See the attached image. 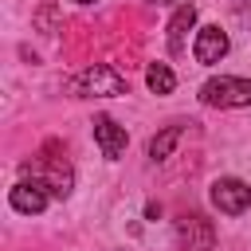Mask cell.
<instances>
[{"label":"cell","mask_w":251,"mask_h":251,"mask_svg":"<svg viewBox=\"0 0 251 251\" xmlns=\"http://www.w3.org/2000/svg\"><path fill=\"white\" fill-rule=\"evenodd\" d=\"M196 24V4H180L176 16L169 20V51L173 55H184L188 51V31Z\"/></svg>","instance_id":"obj_9"},{"label":"cell","mask_w":251,"mask_h":251,"mask_svg":"<svg viewBox=\"0 0 251 251\" xmlns=\"http://www.w3.org/2000/svg\"><path fill=\"white\" fill-rule=\"evenodd\" d=\"M126 90H129L126 78L106 63H94V67H86L71 78V94H78V98H118Z\"/></svg>","instance_id":"obj_1"},{"label":"cell","mask_w":251,"mask_h":251,"mask_svg":"<svg viewBox=\"0 0 251 251\" xmlns=\"http://www.w3.org/2000/svg\"><path fill=\"white\" fill-rule=\"evenodd\" d=\"M94 141H98V149H102V157H110V161H118L122 153H126V129L114 122V118H94Z\"/></svg>","instance_id":"obj_8"},{"label":"cell","mask_w":251,"mask_h":251,"mask_svg":"<svg viewBox=\"0 0 251 251\" xmlns=\"http://www.w3.org/2000/svg\"><path fill=\"white\" fill-rule=\"evenodd\" d=\"M212 204L224 212V216H239L247 204H251V184L235 180V176H220L212 184Z\"/></svg>","instance_id":"obj_5"},{"label":"cell","mask_w":251,"mask_h":251,"mask_svg":"<svg viewBox=\"0 0 251 251\" xmlns=\"http://www.w3.org/2000/svg\"><path fill=\"white\" fill-rule=\"evenodd\" d=\"M35 24H39L43 31H51V27H55V4H43V8L35 12Z\"/></svg>","instance_id":"obj_12"},{"label":"cell","mask_w":251,"mask_h":251,"mask_svg":"<svg viewBox=\"0 0 251 251\" xmlns=\"http://www.w3.org/2000/svg\"><path fill=\"white\" fill-rule=\"evenodd\" d=\"M8 200H12L16 212H24V216H39V212L47 208V184L35 180V176H31V180H20V184L12 188Z\"/></svg>","instance_id":"obj_7"},{"label":"cell","mask_w":251,"mask_h":251,"mask_svg":"<svg viewBox=\"0 0 251 251\" xmlns=\"http://www.w3.org/2000/svg\"><path fill=\"white\" fill-rule=\"evenodd\" d=\"M176 235H180V247H184V251H212V243H216V227H212V220L200 216V212L180 216V220H176Z\"/></svg>","instance_id":"obj_4"},{"label":"cell","mask_w":251,"mask_h":251,"mask_svg":"<svg viewBox=\"0 0 251 251\" xmlns=\"http://www.w3.org/2000/svg\"><path fill=\"white\" fill-rule=\"evenodd\" d=\"M145 82H149V90H153V94H173V86H176V75H173L165 63H149V71H145Z\"/></svg>","instance_id":"obj_10"},{"label":"cell","mask_w":251,"mask_h":251,"mask_svg":"<svg viewBox=\"0 0 251 251\" xmlns=\"http://www.w3.org/2000/svg\"><path fill=\"white\" fill-rule=\"evenodd\" d=\"M200 102L220 106V110H235V106H251V78H208L200 86Z\"/></svg>","instance_id":"obj_3"},{"label":"cell","mask_w":251,"mask_h":251,"mask_svg":"<svg viewBox=\"0 0 251 251\" xmlns=\"http://www.w3.org/2000/svg\"><path fill=\"white\" fill-rule=\"evenodd\" d=\"M192 55H196V63H204V67L220 63V59L227 55V31H220L216 24L200 27V31H196V43H192Z\"/></svg>","instance_id":"obj_6"},{"label":"cell","mask_w":251,"mask_h":251,"mask_svg":"<svg viewBox=\"0 0 251 251\" xmlns=\"http://www.w3.org/2000/svg\"><path fill=\"white\" fill-rule=\"evenodd\" d=\"M55 153H59V145L51 141L39 161H24V176H35L47 184V192L67 196L71 192V165H67V157H55Z\"/></svg>","instance_id":"obj_2"},{"label":"cell","mask_w":251,"mask_h":251,"mask_svg":"<svg viewBox=\"0 0 251 251\" xmlns=\"http://www.w3.org/2000/svg\"><path fill=\"white\" fill-rule=\"evenodd\" d=\"M149 4H173V0H149Z\"/></svg>","instance_id":"obj_14"},{"label":"cell","mask_w":251,"mask_h":251,"mask_svg":"<svg viewBox=\"0 0 251 251\" xmlns=\"http://www.w3.org/2000/svg\"><path fill=\"white\" fill-rule=\"evenodd\" d=\"M75 4H98V0H75Z\"/></svg>","instance_id":"obj_13"},{"label":"cell","mask_w":251,"mask_h":251,"mask_svg":"<svg viewBox=\"0 0 251 251\" xmlns=\"http://www.w3.org/2000/svg\"><path fill=\"white\" fill-rule=\"evenodd\" d=\"M180 133H184V126H169V129H161V133L149 141V157H153V161H165V157L173 153V145L180 141Z\"/></svg>","instance_id":"obj_11"}]
</instances>
